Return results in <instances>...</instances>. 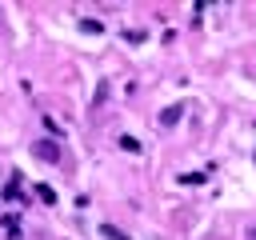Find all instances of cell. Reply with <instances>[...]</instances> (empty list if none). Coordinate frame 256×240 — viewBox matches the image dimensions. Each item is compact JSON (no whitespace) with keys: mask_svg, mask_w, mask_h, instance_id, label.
Wrapping results in <instances>:
<instances>
[{"mask_svg":"<svg viewBox=\"0 0 256 240\" xmlns=\"http://www.w3.org/2000/svg\"><path fill=\"white\" fill-rule=\"evenodd\" d=\"M32 156L44 160V164H60V160H64V152H60L56 140H32Z\"/></svg>","mask_w":256,"mask_h":240,"instance_id":"1","label":"cell"},{"mask_svg":"<svg viewBox=\"0 0 256 240\" xmlns=\"http://www.w3.org/2000/svg\"><path fill=\"white\" fill-rule=\"evenodd\" d=\"M180 116H184V104H168V108L160 112V128H172Z\"/></svg>","mask_w":256,"mask_h":240,"instance_id":"2","label":"cell"},{"mask_svg":"<svg viewBox=\"0 0 256 240\" xmlns=\"http://www.w3.org/2000/svg\"><path fill=\"white\" fill-rule=\"evenodd\" d=\"M0 224H4V232H8V240H20V220H16V216H4Z\"/></svg>","mask_w":256,"mask_h":240,"instance_id":"3","label":"cell"},{"mask_svg":"<svg viewBox=\"0 0 256 240\" xmlns=\"http://www.w3.org/2000/svg\"><path fill=\"white\" fill-rule=\"evenodd\" d=\"M36 196H40V200H44V204H56V192H52V188H48V184H36Z\"/></svg>","mask_w":256,"mask_h":240,"instance_id":"4","label":"cell"},{"mask_svg":"<svg viewBox=\"0 0 256 240\" xmlns=\"http://www.w3.org/2000/svg\"><path fill=\"white\" fill-rule=\"evenodd\" d=\"M100 232H104L108 240H128V232H120V228H112V224H100Z\"/></svg>","mask_w":256,"mask_h":240,"instance_id":"5","label":"cell"},{"mask_svg":"<svg viewBox=\"0 0 256 240\" xmlns=\"http://www.w3.org/2000/svg\"><path fill=\"white\" fill-rule=\"evenodd\" d=\"M4 196H8V200H16V196H20V180H16V176L8 180V188H4Z\"/></svg>","mask_w":256,"mask_h":240,"instance_id":"6","label":"cell"},{"mask_svg":"<svg viewBox=\"0 0 256 240\" xmlns=\"http://www.w3.org/2000/svg\"><path fill=\"white\" fill-rule=\"evenodd\" d=\"M80 28H84L88 36H100V24H96V20H80Z\"/></svg>","mask_w":256,"mask_h":240,"instance_id":"7","label":"cell"},{"mask_svg":"<svg viewBox=\"0 0 256 240\" xmlns=\"http://www.w3.org/2000/svg\"><path fill=\"white\" fill-rule=\"evenodd\" d=\"M252 164H256V152H252Z\"/></svg>","mask_w":256,"mask_h":240,"instance_id":"8","label":"cell"}]
</instances>
